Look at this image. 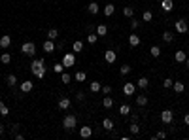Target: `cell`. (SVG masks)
Here are the masks:
<instances>
[{
    "mask_svg": "<svg viewBox=\"0 0 189 140\" xmlns=\"http://www.w3.org/2000/svg\"><path fill=\"white\" fill-rule=\"evenodd\" d=\"M119 72H121L123 76H125V74H129V72H131V66H129V65H123V66L119 68Z\"/></svg>",
    "mask_w": 189,
    "mask_h": 140,
    "instance_id": "cell-42",
    "label": "cell"
},
{
    "mask_svg": "<svg viewBox=\"0 0 189 140\" xmlns=\"http://www.w3.org/2000/svg\"><path fill=\"white\" fill-rule=\"evenodd\" d=\"M76 125H78V117H76L74 114L70 116H65V119H62V127H65L66 131H72Z\"/></svg>",
    "mask_w": 189,
    "mask_h": 140,
    "instance_id": "cell-1",
    "label": "cell"
},
{
    "mask_svg": "<svg viewBox=\"0 0 189 140\" xmlns=\"http://www.w3.org/2000/svg\"><path fill=\"white\" fill-rule=\"evenodd\" d=\"M161 10L163 11H172L174 10V2L172 0H163V2H161Z\"/></svg>",
    "mask_w": 189,
    "mask_h": 140,
    "instance_id": "cell-12",
    "label": "cell"
},
{
    "mask_svg": "<svg viewBox=\"0 0 189 140\" xmlns=\"http://www.w3.org/2000/svg\"><path fill=\"white\" fill-rule=\"evenodd\" d=\"M138 25H140V23H138L136 19H132V21H131V27H132V29H138Z\"/></svg>",
    "mask_w": 189,
    "mask_h": 140,
    "instance_id": "cell-46",
    "label": "cell"
},
{
    "mask_svg": "<svg viewBox=\"0 0 189 140\" xmlns=\"http://www.w3.org/2000/svg\"><path fill=\"white\" fill-rule=\"evenodd\" d=\"M129 44H131L132 47L140 46V36H138V34H131V36H129Z\"/></svg>",
    "mask_w": 189,
    "mask_h": 140,
    "instance_id": "cell-17",
    "label": "cell"
},
{
    "mask_svg": "<svg viewBox=\"0 0 189 140\" xmlns=\"http://www.w3.org/2000/svg\"><path fill=\"white\" fill-rule=\"evenodd\" d=\"M72 49H74V53H80L83 49V42L81 40H76L74 44H72Z\"/></svg>",
    "mask_w": 189,
    "mask_h": 140,
    "instance_id": "cell-22",
    "label": "cell"
},
{
    "mask_svg": "<svg viewBox=\"0 0 189 140\" xmlns=\"http://www.w3.org/2000/svg\"><path fill=\"white\" fill-rule=\"evenodd\" d=\"M104 59H106V62L114 65V62H115V59H117V53H115V51H112V49H108L106 53H104Z\"/></svg>",
    "mask_w": 189,
    "mask_h": 140,
    "instance_id": "cell-9",
    "label": "cell"
},
{
    "mask_svg": "<svg viewBox=\"0 0 189 140\" xmlns=\"http://www.w3.org/2000/svg\"><path fill=\"white\" fill-rule=\"evenodd\" d=\"M87 10H89V13H93V15H96V13L100 11V6L96 4V2H91V4L87 6Z\"/></svg>",
    "mask_w": 189,
    "mask_h": 140,
    "instance_id": "cell-15",
    "label": "cell"
},
{
    "mask_svg": "<svg viewBox=\"0 0 189 140\" xmlns=\"http://www.w3.org/2000/svg\"><path fill=\"white\" fill-rule=\"evenodd\" d=\"M123 15L125 17H132L134 15V10H132L131 6H123Z\"/></svg>",
    "mask_w": 189,
    "mask_h": 140,
    "instance_id": "cell-27",
    "label": "cell"
},
{
    "mask_svg": "<svg viewBox=\"0 0 189 140\" xmlns=\"http://www.w3.org/2000/svg\"><path fill=\"white\" fill-rule=\"evenodd\" d=\"M185 66H187V68H189V57H187V59H185Z\"/></svg>",
    "mask_w": 189,
    "mask_h": 140,
    "instance_id": "cell-50",
    "label": "cell"
},
{
    "mask_svg": "<svg viewBox=\"0 0 189 140\" xmlns=\"http://www.w3.org/2000/svg\"><path fill=\"white\" fill-rule=\"evenodd\" d=\"M30 72L34 74V78H38V80H42L46 76V72H47V66L46 65H42V66H38V68H32Z\"/></svg>",
    "mask_w": 189,
    "mask_h": 140,
    "instance_id": "cell-5",
    "label": "cell"
},
{
    "mask_svg": "<svg viewBox=\"0 0 189 140\" xmlns=\"http://www.w3.org/2000/svg\"><path fill=\"white\" fill-rule=\"evenodd\" d=\"M10 114V110H8V106H6V104L0 100V116H8Z\"/></svg>",
    "mask_w": 189,
    "mask_h": 140,
    "instance_id": "cell-34",
    "label": "cell"
},
{
    "mask_svg": "<svg viewBox=\"0 0 189 140\" xmlns=\"http://www.w3.org/2000/svg\"><path fill=\"white\" fill-rule=\"evenodd\" d=\"M42 47H44L46 53H53V51H55V44H53V40H49V38L44 42V46H42Z\"/></svg>",
    "mask_w": 189,
    "mask_h": 140,
    "instance_id": "cell-10",
    "label": "cell"
},
{
    "mask_svg": "<svg viewBox=\"0 0 189 140\" xmlns=\"http://www.w3.org/2000/svg\"><path fill=\"white\" fill-rule=\"evenodd\" d=\"M96 40H99V34H96V32H91L89 36H87V42H89V44H95Z\"/></svg>",
    "mask_w": 189,
    "mask_h": 140,
    "instance_id": "cell-36",
    "label": "cell"
},
{
    "mask_svg": "<svg viewBox=\"0 0 189 140\" xmlns=\"http://www.w3.org/2000/svg\"><path fill=\"white\" fill-rule=\"evenodd\" d=\"M76 97H78V100H83V99H85V95H83V93H81V91H80V93H78V95H76Z\"/></svg>",
    "mask_w": 189,
    "mask_h": 140,
    "instance_id": "cell-47",
    "label": "cell"
},
{
    "mask_svg": "<svg viewBox=\"0 0 189 140\" xmlns=\"http://www.w3.org/2000/svg\"><path fill=\"white\" fill-rule=\"evenodd\" d=\"M91 135H93V129H91L89 125H85V127H80V136H81V138H89Z\"/></svg>",
    "mask_w": 189,
    "mask_h": 140,
    "instance_id": "cell-11",
    "label": "cell"
},
{
    "mask_svg": "<svg viewBox=\"0 0 189 140\" xmlns=\"http://www.w3.org/2000/svg\"><path fill=\"white\" fill-rule=\"evenodd\" d=\"M136 104H138V106H146V104H148V97H146V95L136 97Z\"/></svg>",
    "mask_w": 189,
    "mask_h": 140,
    "instance_id": "cell-26",
    "label": "cell"
},
{
    "mask_svg": "<svg viewBox=\"0 0 189 140\" xmlns=\"http://www.w3.org/2000/svg\"><path fill=\"white\" fill-rule=\"evenodd\" d=\"M185 59H187L185 51H176V55H174V61L176 62H185Z\"/></svg>",
    "mask_w": 189,
    "mask_h": 140,
    "instance_id": "cell-18",
    "label": "cell"
},
{
    "mask_svg": "<svg viewBox=\"0 0 189 140\" xmlns=\"http://www.w3.org/2000/svg\"><path fill=\"white\" fill-rule=\"evenodd\" d=\"M62 65H65V68L68 66H74V62H76V55L74 53H65V57H62Z\"/></svg>",
    "mask_w": 189,
    "mask_h": 140,
    "instance_id": "cell-4",
    "label": "cell"
},
{
    "mask_svg": "<svg viewBox=\"0 0 189 140\" xmlns=\"http://www.w3.org/2000/svg\"><path fill=\"white\" fill-rule=\"evenodd\" d=\"M165 136H166V132H163V131H161V132H157V135L153 136V138H159V140H161V138H165Z\"/></svg>",
    "mask_w": 189,
    "mask_h": 140,
    "instance_id": "cell-45",
    "label": "cell"
},
{
    "mask_svg": "<svg viewBox=\"0 0 189 140\" xmlns=\"http://www.w3.org/2000/svg\"><path fill=\"white\" fill-rule=\"evenodd\" d=\"M57 36H59V30L57 29H49V30H47V38H49V40H55Z\"/></svg>",
    "mask_w": 189,
    "mask_h": 140,
    "instance_id": "cell-31",
    "label": "cell"
},
{
    "mask_svg": "<svg viewBox=\"0 0 189 140\" xmlns=\"http://www.w3.org/2000/svg\"><path fill=\"white\" fill-rule=\"evenodd\" d=\"M184 123H185V125H189V114H185V117H184Z\"/></svg>",
    "mask_w": 189,
    "mask_h": 140,
    "instance_id": "cell-48",
    "label": "cell"
},
{
    "mask_svg": "<svg viewBox=\"0 0 189 140\" xmlns=\"http://www.w3.org/2000/svg\"><path fill=\"white\" fill-rule=\"evenodd\" d=\"M172 38H174V36H172V34H170L169 30H166V32H163V40L166 42V44H170V42H172Z\"/></svg>",
    "mask_w": 189,
    "mask_h": 140,
    "instance_id": "cell-38",
    "label": "cell"
},
{
    "mask_svg": "<svg viewBox=\"0 0 189 140\" xmlns=\"http://www.w3.org/2000/svg\"><path fill=\"white\" fill-rule=\"evenodd\" d=\"M70 104H72V102H70V99H66V97H65V99L59 100V108H61V110H68Z\"/></svg>",
    "mask_w": 189,
    "mask_h": 140,
    "instance_id": "cell-20",
    "label": "cell"
},
{
    "mask_svg": "<svg viewBox=\"0 0 189 140\" xmlns=\"http://www.w3.org/2000/svg\"><path fill=\"white\" fill-rule=\"evenodd\" d=\"M153 19V13L151 11H144L142 13V21H151Z\"/></svg>",
    "mask_w": 189,
    "mask_h": 140,
    "instance_id": "cell-39",
    "label": "cell"
},
{
    "mask_svg": "<svg viewBox=\"0 0 189 140\" xmlns=\"http://www.w3.org/2000/svg\"><path fill=\"white\" fill-rule=\"evenodd\" d=\"M172 83H174V81H172L170 78H166V80H163V87H165V89H170Z\"/></svg>",
    "mask_w": 189,
    "mask_h": 140,
    "instance_id": "cell-41",
    "label": "cell"
},
{
    "mask_svg": "<svg viewBox=\"0 0 189 140\" xmlns=\"http://www.w3.org/2000/svg\"><path fill=\"white\" fill-rule=\"evenodd\" d=\"M21 53L27 55V57H34V53H36V46H34L32 42H25V44L21 46Z\"/></svg>",
    "mask_w": 189,
    "mask_h": 140,
    "instance_id": "cell-2",
    "label": "cell"
},
{
    "mask_svg": "<svg viewBox=\"0 0 189 140\" xmlns=\"http://www.w3.org/2000/svg\"><path fill=\"white\" fill-rule=\"evenodd\" d=\"M176 30H178L180 34H185V32L189 30V27H187V21H185V19H178V21H176Z\"/></svg>",
    "mask_w": 189,
    "mask_h": 140,
    "instance_id": "cell-6",
    "label": "cell"
},
{
    "mask_svg": "<svg viewBox=\"0 0 189 140\" xmlns=\"http://www.w3.org/2000/svg\"><path fill=\"white\" fill-rule=\"evenodd\" d=\"M100 91H102L104 95H110V93H112V87H110V85H102V87H100Z\"/></svg>",
    "mask_w": 189,
    "mask_h": 140,
    "instance_id": "cell-44",
    "label": "cell"
},
{
    "mask_svg": "<svg viewBox=\"0 0 189 140\" xmlns=\"http://www.w3.org/2000/svg\"><path fill=\"white\" fill-rule=\"evenodd\" d=\"M74 78L78 80V81H85V80H87V74H85V72H78V74L74 76Z\"/></svg>",
    "mask_w": 189,
    "mask_h": 140,
    "instance_id": "cell-37",
    "label": "cell"
},
{
    "mask_svg": "<svg viewBox=\"0 0 189 140\" xmlns=\"http://www.w3.org/2000/svg\"><path fill=\"white\" fill-rule=\"evenodd\" d=\"M114 11H115V6L114 4H106V6H104V15H106V17H110Z\"/></svg>",
    "mask_w": 189,
    "mask_h": 140,
    "instance_id": "cell-21",
    "label": "cell"
},
{
    "mask_svg": "<svg viewBox=\"0 0 189 140\" xmlns=\"http://www.w3.org/2000/svg\"><path fill=\"white\" fill-rule=\"evenodd\" d=\"M172 89L176 91V93H184V91H185V83L184 81H174L172 83Z\"/></svg>",
    "mask_w": 189,
    "mask_h": 140,
    "instance_id": "cell-14",
    "label": "cell"
},
{
    "mask_svg": "<svg viewBox=\"0 0 189 140\" xmlns=\"http://www.w3.org/2000/svg\"><path fill=\"white\" fill-rule=\"evenodd\" d=\"M42 65H46L44 59H32V62H30V70H32V68H38V66H42Z\"/></svg>",
    "mask_w": 189,
    "mask_h": 140,
    "instance_id": "cell-30",
    "label": "cell"
},
{
    "mask_svg": "<svg viewBox=\"0 0 189 140\" xmlns=\"http://www.w3.org/2000/svg\"><path fill=\"white\" fill-rule=\"evenodd\" d=\"M102 127L106 129V131H112V129H114V121H112L110 117H106V119L102 121Z\"/></svg>",
    "mask_w": 189,
    "mask_h": 140,
    "instance_id": "cell-25",
    "label": "cell"
},
{
    "mask_svg": "<svg viewBox=\"0 0 189 140\" xmlns=\"http://www.w3.org/2000/svg\"><path fill=\"white\" fill-rule=\"evenodd\" d=\"M10 46H11V36H2L0 38V47H2V49H8Z\"/></svg>",
    "mask_w": 189,
    "mask_h": 140,
    "instance_id": "cell-13",
    "label": "cell"
},
{
    "mask_svg": "<svg viewBox=\"0 0 189 140\" xmlns=\"http://www.w3.org/2000/svg\"><path fill=\"white\" fill-rule=\"evenodd\" d=\"M4 135V125H0V136Z\"/></svg>",
    "mask_w": 189,
    "mask_h": 140,
    "instance_id": "cell-49",
    "label": "cell"
},
{
    "mask_svg": "<svg viewBox=\"0 0 189 140\" xmlns=\"http://www.w3.org/2000/svg\"><path fill=\"white\" fill-rule=\"evenodd\" d=\"M174 119V112L172 110H163L161 112V121H163L165 125H170Z\"/></svg>",
    "mask_w": 189,
    "mask_h": 140,
    "instance_id": "cell-3",
    "label": "cell"
},
{
    "mask_svg": "<svg viewBox=\"0 0 189 140\" xmlns=\"http://www.w3.org/2000/svg\"><path fill=\"white\" fill-rule=\"evenodd\" d=\"M119 114L121 116H129L131 114V106H129V104H123V106L119 108Z\"/></svg>",
    "mask_w": 189,
    "mask_h": 140,
    "instance_id": "cell-32",
    "label": "cell"
},
{
    "mask_svg": "<svg viewBox=\"0 0 189 140\" xmlns=\"http://www.w3.org/2000/svg\"><path fill=\"white\" fill-rule=\"evenodd\" d=\"M150 53H151V57H159V55H161V47L159 46H153L151 49H150Z\"/></svg>",
    "mask_w": 189,
    "mask_h": 140,
    "instance_id": "cell-35",
    "label": "cell"
},
{
    "mask_svg": "<svg viewBox=\"0 0 189 140\" xmlns=\"http://www.w3.org/2000/svg\"><path fill=\"white\" fill-rule=\"evenodd\" d=\"M53 70L57 74H62V72H65V65H62V62H57V65H53Z\"/></svg>",
    "mask_w": 189,
    "mask_h": 140,
    "instance_id": "cell-33",
    "label": "cell"
},
{
    "mask_svg": "<svg viewBox=\"0 0 189 140\" xmlns=\"http://www.w3.org/2000/svg\"><path fill=\"white\" fill-rule=\"evenodd\" d=\"M32 87H34V81H29V80H27V81H21V85H19V89L23 91V93H30Z\"/></svg>",
    "mask_w": 189,
    "mask_h": 140,
    "instance_id": "cell-8",
    "label": "cell"
},
{
    "mask_svg": "<svg viewBox=\"0 0 189 140\" xmlns=\"http://www.w3.org/2000/svg\"><path fill=\"white\" fill-rule=\"evenodd\" d=\"M134 91H136V85H134V83H131V81H127V83H125V85H123V93L125 95H134Z\"/></svg>",
    "mask_w": 189,
    "mask_h": 140,
    "instance_id": "cell-7",
    "label": "cell"
},
{
    "mask_svg": "<svg viewBox=\"0 0 189 140\" xmlns=\"http://www.w3.org/2000/svg\"><path fill=\"white\" fill-rule=\"evenodd\" d=\"M0 62H2V65H10L11 62V55L10 53H2L0 55Z\"/></svg>",
    "mask_w": 189,
    "mask_h": 140,
    "instance_id": "cell-24",
    "label": "cell"
},
{
    "mask_svg": "<svg viewBox=\"0 0 189 140\" xmlns=\"http://www.w3.org/2000/svg\"><path fill=\"white\" fill-rule=\"evenodd\" d=\"M96 34H99V36H106L108 34V27L106 25H99L96 27Z\"/></svg>",
    "mask_w": 189,
    "mask_h": 140,
    "instance_id": "cell-23",
    "label": "cell"
},
{
    "mask_svg": "<svg viewBox=\"0 0 189 140\" xmlns=\"http://www.w3.org/2000/svg\"><path fill=\"white\" fill-rule=\"evenodd\" d=\"M6 83H8L10 87H13L17 83V76L15 74H8V76H6Z\"/></svg>",
    "mask_w": 189,
    "mask_h": 140,
    "instance_id": "cell-19",
    "label": "cell"
},
{
    "mask_svg": "<svg viewBox=\"0 0 189 140\" xmlns=\"http://www.w3.org/2000/svg\"><path fill=\"white\" fill-rule=\"evenodd\" d=\"M61 80L65 81V83H70V80H72V76H70V74H66V72H62V74H61Z\"/></svg>",
    "mask_w": 189,
    "mask_h": 140,
    "instance_id": "cell-40",
    "label": "cell"
},
{
    "mask_svg": "<svg viewBox=\"0 0 189 140\" xmlns=\"http://www.w3.org/2000/svg\"><path fill=\"white\" fill-rule=\"evenodd\" d=\"M100 81H91V85H89V89L91 91H93V93H99V91H100Z\"/></svg>",
    "mask_w": 189,
    "mask_h": 140,
    "instance_id": "cell-28",
    "label": "cell"
},
{
    "mask_svg": "<svg viewBox=\"0 0 189 140\" xmlns=\"http://www.w3.org/2000/svg\"><path fill=\"white\" fill-rule=\"evenodd\" d=\"M131 132H132V135H138V132H140V127H138L136 123H132V125H131Z\"/></svg>",
    "mask_w": 189,
    "mask_h": 140,
    "instance_id": "cell-43",
    "label": "cell"
},
{
    "mask_svg": "<svg viewBox=\"0 0 189 140\" xmlns=\"http://www.w3.org/2000/svg\"><path fill=\"white\" fill-rule=\"evenodd\" d=\"M148 85H150V80L146 78V76H142V78H140V80L136 81V87H140V89H146Z\"/></svg>",
    "mask_w": 189,
    "mask_h": 140,
    "instance_id": "cell-16",
    "label": "cell"
},
{
    "mask_svg": "<svg viewBox=\"0 0 189 140\" xmlns=\"http://www.w3.org/2000/svg\"><path fill=\"white\" fill-rule=\"evenodd\" d=\"M102 106H104V108H112V106H114L112 97H104V99H102Z\"/></svg>",
    "mask_w": 189,
    "mask_h": 140,
    "instance_id": "cell-29",
    "label": "cell"
}]
</instances>
